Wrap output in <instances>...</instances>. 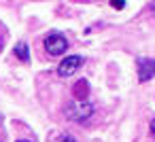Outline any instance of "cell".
Listing matches in <instances>:
<instances>
[{"instance_id":"1","label":"cell","mask_w":155,"mask_h":142,"mask_svg":"<svg viewBox=\"0 0 155 142\" xmlns=\"http://www.w3.org/2000/svg\"><path fill=\"white\" fill-rule=\"evenodd\" d=\"M43 45H45V51H47L49 55H62V53H66V49H68V40H66L62 34H58V32L47 34L45 40H43Z\"/></svg>"},{"instance_id":"2","label":"cell","mask_w":155,"mask_h":142,"mask_svg":"<svg viewBox=\"0 0 155 142\" xmlns=\"http://www.w3.org/2000/svg\"><path fill=\"white\" fill-rule=\"evenodd\" d=\"M91 112H94V106L87 104V102H79V100L70 102L68 108H66V117L72 119V121H85V119L91 117Z\"/></svg>"},{"instance_id":"3","label":"cell","mask_w":155,"mask_h":142,"mask_svg":"<svg viewBox=\"0 0 155 142\" xmlns=\"http://www.w3.org/2000/svg\"><path fill=\"white\" fill-rule=\"evenodd\" d=\"M81 64H83V57H81V55H68V57H64V60L60 62L58 74H60V76H70V74H74V72L81 68Z\"/></svg>"},{"instance_id":"4","label":"cell","mask_w":155,"mask_h":142,"mask_svg":"<svg viewBox=\"0 0 155 142\" xmlns=\"http://www.w3.org/2000/svg\"><path fill=\"white\" fill-rule=\"evenodd\" d=\"M153 74H155V60H149V57L138 60V79L149 81Z\"/></svg>"},{"instance_id":"5","label":"cell","mask_w":155,"mask_h":142,"mask_svg":"<svg viewBox=\"0 0 155 142\" xmlns=\"http://www.w3.org/2000/svg\"><path fill=\"white\" fill-rule=\"evenodd\" d=\"M15 55L21 60V62H30V53H28V45L26 43H19L15 47Z\"/></svg>"},{"instance_id":"6","label":"cell","mask_w":155,"mask_h":142,"mask_svg":"<svg viewBox=\"0 0 155 142\" xmlns=\"http://www.w3.org/2000/svg\"><path fill=\"white\" fill-rule=\"evenodd\" d=\"M87 89H89V87H87L85 81H79V83H77V87H74V95H77L79 102H83V95L87 93Z\"/></svg>"},{"instance_id":"7","label":"cell","mask_w":155,"mask_h":142,"mask_svg":"<svg viewBox=\"0 0 155 142\" xmlns=\"http://www.w3.org/2000/svg\"><path fill=\"white\" fill-rule=\"evenodd\" d=\"M58 142H77V140H74L72 136H68V134H64V136H60V138H58Z\"/></svg>"},{"instance_id":"8","label":"cell","mask_w":155,"mask_h":142,"mask_svg":"<svg viewBox=\"0 0 155 142\" xmlns=\"http://www.w3.org/2000/svg\"><path fill=\"white\" fill-rule=\"evenodd\" d=\"M110 7H113V9H123V7H125V2H123V0H113Z\"/></svg>"},{"instance_id":"9","label":"cell","mask_w":155,"mask_h":142,"mask_svg":"<svg viewBox=\"0 0 155 142\" xmlns=\"http://www.w3.org/2000/svg\"><path fill=\"white\" fill-rule=\"evenodd\" d=\"M151 136H153V138H155V119H153V121H151Z\"/></svg>"},{"instance_id":"10","label":"cell","mask_w":155,"mask_h":142,"mask_svg":"<svg viewBox=\"0 0 155 142\" xmlns=\"http://www.w3.org/2000/svg\"><path fill=\"white\" fill-rule=\"evenodd\" d=\"M17 142H30V140H17Z\"/></svg>"}]
</instances>
